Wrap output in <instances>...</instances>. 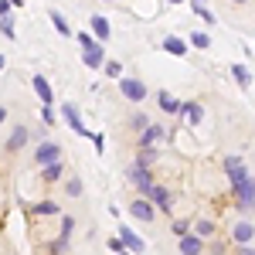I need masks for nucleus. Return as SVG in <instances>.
<instances>
[{
  "instance_id": "c03bdc74",
  "label": "nucleus",
  "mask_w": 255,
  "mask_h": 255,
  "mask_svg": "<svg viewBox=\"0 0 255 255\" xmlns=\"http://www.w3.org/2000/svg\"><path fill=\"white\" fill-rule=\"evenodd\" d=\"M167 3H184V0H167Z\"/></svg>"
},
{
  "instance_id": "2eb2a0df",
  "label": "nucleus",
  "mask_w": 255,
  "mask_h": 255,
  "mask_svg": "<svg viewBox=\"0 0 255 255\" xmlns=\"http://www.w3.org/2000/svg\"><path fill=\"white\" fill-rule=\"evenodd\" d=\"M119 235H123V242H126V249H129V252H143V249H146V242H143L129 225H119Z\"/></svg>"
},
{
  "instance_id": "6ab92c4d",
  "label": "nucleus",
  "mask_w": 255,
  "mask_h": 255,
  "mask_svg": "<svg viewBox=\"0 0 255 255\" xmlns=\"http://www.w3.org/2000/svg\"><path fill=\"white\" fill-rule=\"evenodd\" d=\"M92 34H96L99 41H109V38H113V27H109V20L102 17V14L92 17Z\"/></svg>"
},
{
  "instance_id": "f3484780",
  "label": "nucleus",
  "mask_w": 255,
  "mask_h": 255,
  "mask_svg": "<svg viewBox=\"0 0 255 255\" xmlns=\"http://www.w3.org/2000/svg\"><path fill=\"white\" fill-rule=\"evenodd\" d=\"M232 79H235L238 89H249V85H252V72H249L242 61H235V65H232Z\"/></svg>"
},
{
  "instance_id": "f03ea898",
  "label": "nucleus",
  "mask_w": 255,
  "mask_h": 255,
  "mask_svg": "<svg viewBox=\"0 0 255 255\" xmlns=\"http://www.w3.org/2000/svg\"><path fill=\"white\" fill-rule=\"evenodd\" d=\"M126 177H129V184L136 187L139 194H150L153 184H157V180H153V170H150L146 163H133V167H126Z\"/></svg>"
},
{
  "instance_id": "4468645a",
  "label": "nucleus",
  "mask_w": 255,
  "mask_h": 255,
  "mask_svg": "<svg viewBox=\"0 0 255 255\" xmlns=\"http://www.w3.org/2000/svg\"><path fill=\"white\" fill-rule=\"evenodd\" d=\"M232 238H235V245H252L255 225H249V221H238L235 228H232Z\"/></svg>"
},
{
  "instance_id": "f257e3e1",
  "label": "nucleus",
  "mask_w": 255,
  "mask_h": 255,
  "mask_svg": "<svg viewBox=\"0 0 255 255\" xmlns=\"http://www.w3.org/2000/svg\"><path fill=\"white\" fill-rule=\"evenodd\" d=\"M232 194H235V204L242 211H255V177L249 174L245 180L232 184Z\"/></svg>"
},
{
  "instance_id": "cd10ccee",
  "label": "nucleus",
  "mask_w": 255,
  "mask_h": 255,
  "mask_svg": "<svg viewBox=\"0 0 255 255\" xmlns=\"http://www.w3.org/2000/svg\"><path fill=\"white\" fill-rule=\"evenodd\" d=\"M194 14L204 20V24H215V14H211V10L204 7V0H194Z\"/></svg>"
},
{
  "instance_id": "f8f14e48",
  "label": "nucleus",
  "mask_w": 255,
  "mask_h": 255,
  "mask_svg": "<svg viewBox=\"0 0 255 255\" xmlns=\"http://www.w3.org/2000/svg\"><path fill=\"white\" fill-rule=\"evenodd\" d=\"M61 177H65V163H61V160H51V163L41 167V180H44V184H58Z\"/></svg>"
},
{
  "instance_id": "39448f33",
  "label": "nucleus",
  "mask_w": 255,
  "mask_h": 255,
  "mask_svg": "<svg viewBox=\"0 0 255 255\" xmlns=\"http://www.w3.org/2000/svg\"><path fill=\"white\" fill-rule=\"evenodd\" d=\"M31 160H34V167H44V163H51V160H61V143H55V139H41Z\"/></svg>"
},
{
  "instance_id": "4be33fe9",
  "label": "nucleus",
  "mask_w": 255,
  "mask_h": 255,
  "mask_svg": "<svg viewBox=\"0 0 255 255\" xmlns=\"http://www.w3.org/2000/svg\"><path fill=\"white\" fill-rule=\"evenodd\" d=\"M160 160V150L157 146H136V163H146V167H153Z\"/></svg>"
},
{
  "instance_id": "393cba45",
  "label": "nucleus",
  "mask_w": 255,
  "mask_h": 255,
  "mask_svg": "<svg viewBox=\"0 0 255 255\" xmlns=\"http://www.w3.org/2000/svg\"><path fill=\"white\" fill-rule=\"evenodd\" d=\"M191 44L201 48V51H208V48H211V34H208V31H194V34H191Z\"/></svg>"
},
{
  "instance_id": "72a5a7b5",
  "label": "nucleus",
  "mask_w": 255,
  "mask_h": 255,
  "mask_svg": "<svg viewBox=\"0 0 255 255\" xmlns=\"http://www.w3.org/2000/svg\"><path fill=\"white\" fill-rule=\"evenodd\" d=\"M44 249H48V252H68V238H55V242H48V245H44Z\"/></svg>"
},
{
  "instance_id": "412c9836",
  "label": "nucleus",
  "mask_w": 255,
  "mask_h": 255,
  "mask_svg": "<svg viewBox=\"0 0 255 255\" xmlns=\"http://www.w3.org/2000/svg\"><path fill=\"white\" fill-rule=\"evenodd\" d=\"M163 51H170L174 58H184V55H187V44L180 38H174V34H167V38H163Z\"/></svg>"
},
{
  "instance_id": "aec40b11",
  "label": "nucleus",
  "mask_w": 255,
  "mask_h": 255,
  "mask_svg": "<svg viewBox=\"0 0 255 255\" xmlns=\"http://www.w3.org/2000/svg\"><path fill=\"white\" fill-rule=\"evenodd\" d=\"M31 85H34V92H38L41 102H51V99H55V92H51V85H48V79H44V75H34V79H31Z\"/></svg>"
},
{
  "instance_id": "1a4fd4ad",
  "label": "nucleus",
  "mask_w": 255,
  "mask_h": 255,
  "mask_svg": "<svg viewBox=\"0 0 255 255\" xmlns=\"http://www.w3.org/2000/svg\"><path fill=\"white\" fill-rule=\"evenodd\" d=\"M150 201L157 204V211H163V215H170V208H174V194L167 191V187H160V184H153V191H150Z\"/></svg>"
},
{
  "instance_id": "473e14b6",
  "label": "nucleus",
  "mask_w": 255,
  "mask_h": 255,
  "mask_svg": "<svg viewBox=\"0 0 255 255\" xmlns=\"http://www.w3.org/2000/svg\"><path fill=\"white\" fill-rule=\"evenodd\" d=\"M72 232H75V218L61 215V238H72Z\"/></svg>"
},
{
  "instance_id": "ea45409f",
  "label": "nucleus",
  "mask_w": 255,
  "mask_h": 255,
  "mask_svg": "<svg viewBox=\"0 0 255 255\" xmlns=\"http://www.w3.org/2000/svg\"><path fill=\"white\" fill-rule=\"evenodd\" d=\"M228 3H232V7H249L252 0H228Z\"/></svg>"
},
{
  "instance_id": "37998d69",
  "label": "nucleus",
  "mask_w": 255,
  "mask_h": 255,
  "mask_svg": "<svg viewBox=\"0 0 255 255\" xmlns=\"http://www.w3.org/2000/svg\"><path fill=\"white\" fill-rule=\"evenodd\" d=\"M14 7H24V0H14Z\"/></svg>"
},
{
  "instance_id": "423d86ee",
  "label": "nucleus",
  "mask_w": 255,
  "mask_h": 255,
  "mask_svg": "<svg viewBox=\"0 0 255 255\" xmlns=\"http://www.w3.org/2000/svg\"><path fill=\"white\" fill-rule=\"evenodd\" d=\"M61 116H65V123H68V126H72V129H75L79 136H85V139H92V136H96L92 129H85V123H82V116H79V106L65 102V106H61Z\"/></svg>"
},
{
  "instance_id": "e433bc0d",
  "label": "nucleus",
  "mask_w": 255,
  "mask_h": 255,
  "mask_svg": "<svg viewBox=\"0 0 255 255\" xmlns=\"http://www.w3.org/2000/svg\"><path fill=\"white\" fill-rule=\"evenodd\" d=\"M92 146H96V153H106V136L96 133V136H92Z\"/></svg>"
},
{
  "instance_id": "0eeeda50",
  "label": "nucleus",
  "mask_w": 255,
  "mask_h": 255,
  "mask_svg": "<svg viewBox=\"0 0 255 255\" xmlns=\"http://www.w3.org/2000/svg\"><path fill=\"white\" fill-rule=\"evenodd\" d=\"M119 92L129 99V102H143L146 99V85L139 79H119Z\"/></svg>"
},
{
  "instance_id": "a211bd4d",
  "label": "nucleus",
  "mask_w": 255,
  "mask_h": 255,
  "mask_svg": "<svg viewBox=\"0 0 255 255\" xmlns=\"http://www.w3.org/2000/svg\"><path fill=\"white\" fill-rule=\"evenodd\" d=\"M157 102H160V109H163L167 116H180V109H184V102H177V99H174V96H167V92H160Z\"/></svg>"
},
{
  "instance_id": "58836bf2",
  "label": "nucleus",
  "mask_w": 255,
  "mask_h": 255,
  "mask_svg": "<svg viewBox=\"0 0 255 255\" xmlns=\"http://www.w3.org/2000/svg\"><path fill=\"white\" fill-rule=\"evenodd\" d=\"M10 7H14V0H0V17H7V14H10Z\"/></svg>"
},
{
  "instance_id": "2f4dec72",
  "label": "nucleus",
  "mask_w": 255,
  "mask_h": 255,
  "mask_svg": "<svg viewBox=\"0 0 255 255\" xmlns=\"http://www.w3.org/2000/svg\"><path fill=\"white\" fill-rule=\"evenodd\" d=\"M41 123H44V126H55V123H58L55 109H51V102H44V109H41Z\"/></svg>"
},
{
  "instance_id": "a18cd8bd",
  "label": "nucleus",
  "mask_w": 255,
  "mask_h": 255,
  "mask_svg": "<svg viewBox=\"0 0 255 255\" xmlns=\"http://www.w3.org/2000/svg\"><path fill=\"white\" fill-rule=\"evenodd\" d=\"M102 3H116V0H102Z\"/></svg>"
},
{
  "instance_id": "a878e982",
  "label": "nucleus",
  "mask_w": 255,
  "mask_h": 255,
  "mask_svg": "<svg viewBox=\"0 0 255 255\" xmlns=\"http://www.w3.org/2000/svg\"><path fill=\"white\" fill-rule=\"evenodd\" d=\"M146 126H150V116H146V113H133V116H129V129H146Z\"/></svg>"
},
{
  "instance_id": "7c9ffc66",
  "label": "nucleus",
  "mask_w": 255,
  "mask_h": 255,
  "mask_svg": "<svg viewBox=\"0 0 255 255\" xmlns=\"http://www.w3.org/2000/svg\"><path fill=\"white\" fill-rule=\"evenodd\" d=\"M102 72H106L109 79H123V65H119V61H109V58H106V65H102Z\"/></svg>"
},
{
  "instance_id": "20e7f679",
  "label": "nucleus",
  "mask_w": 255,
  "mask_h": 255,
  "mask_svg": "<svg viewBox=\"0 0 255 255\" xmlns=\"http://www.w3.org/2000/svg\"><path fill=\"white\" fill-rule=\"evenodd\" d=\"M160 143H170V129H167V126L150 123L146 129H139V143L136 146H160Z\"/></svg>"
},
{
  "instance_id": "a19ab883",
  "label": "nucleus",
  "mask_w": 255,
  "mask_h": 255,
  "mask_svg": "<svg viewBox=\"0 0 255 255\" xmlns=\"http://www.w3.org/2000/svg\"><path fill=\"white\" fill-rule=\"evenodd\" d=\"M7 116H10V113H7V106H0V123H7Z\"/></svg>"
},
{
  "instance_id": "c9c22d12",
  "label": "nucleus",
  "mask_w": 255,
  "mask_h": 255,
  "mask_svg": "<svg viewBox=\"0 0 255 255\" xmlns=\"http://www.w3.org/2000/svg\"><path fill=\"white\" fill-rule=\"evenodd\" d=\"M109 252H126V242H123V235H119V238H109Z\"/></svg>"
},
{
  "instance_id": "f704fd0d",
  "label": "nucleus",
  "mask_w": 255,
  "mask_h": 255,
  "mask_svg": "<svg viewBox=\"0 0 255 255\" xmlns=\"http://www.w3.org/2000/svg\"><path fill=\"white\" fill-rule=\"evenodd\" d=\"M75 38H79V44H82V51H85V48H96L99 41L92 38V34H85V31H82V34H75Z\"/></svg>"
},
{
  "instance_id": "c756f323",
  "label": "nucleus",
  "mask_w": 255,
  "mask_h": 255,
  "mask_svg": "<svg viewBox=\"0 0 255 255\" xmlns=\"http://www.w3.org/2000/svg\"><path fill=\"white\" fill-rule=\"evenodd\" d=\"M0 34H3V38H17V34H14V17H10V14H7V17H0Z\"/></svg>"
},
{
  "instance_id": "9b49d317",
  "label": "nucleus",
  "mask_w": 255,
  "mask_h": 255,
  "mask_svg": "<svg viewBox=\"0 0 255 255\" xmlns=\"http://www.w3.org/2000/svg\"><path fill=\"white\" fill-rule=\"evenodd\" d=\"M180 252H184V255L204 252V238L197 235V232H187V235H180Z\"/></svg>"
},
{
  "instance_id": "b1692460",
  "label": "nucleus",
  "mask_w": 255,
  "mask_h": 255,
  "mask_svg": "<svg viewBox=\"0 0 255 255\" xmlns=\"http://www.w3.org/2000/svg\"><path fill=\"white\" fill-rule=\"evenodd\" d=\"M24 211H27V215H58V204H55V201H38L34 208L27 204Z\"/></svg>"
},
{
  "instance_id": "5701e85b",
  "label": "nucleus",
  "mask_w": 255,
  "mask_h": 255,
  "mask_svg": "<svg viewBox=\"0 0 255 255\" xmlns=\"http://www.w3.org/2000/svg\"><path fill=\"white\" fill-rule=\"evenodd\" d=\"M48 17H51V24H55V31H58L61 38H75V31H72V27H68V20L61 17L58 10H48Z\"/></svg>"
},
{
  "instance_id": "6e6552de",
  "label": "nucleus",
  "mask_w": 255,
  "mask_h": 255,
  "mask_svg": "<svg viewBox=\"0 0 255 255\" xmlns=\"http://www.w3.org/2000/svg\"><path fill=\"white\" fill-rule=\"evenodd\" d=\"M221 167H225V174H228L232 184H238V180L249 177V167H245V160H242V157H225V160H221Z\"/></svg>"
},
{
  "instance_id": "c85d7f7f",
  "label": "nucleus",
  "mask_w": 255,
  "mask_h": 255,
  "mask_svg": "<svg viewBox=\"0 0 255 255\" xmlns=\"http://www.w3.org/2000/svg\"><path fill=\"white\" fill-rule=\"evenodd\" d=\"M65 194L68 197H82V180L79 177H68V180H65Z\"/></svg>"
},
{
  "instance_id": "79ce46f5",
  "label": "nucleus",
  "mask_w": 255,
  "mask_h": 255,
  "mask_svg": "<svg viewBox=\"0 0 255 255\" xmlns=\"http://www.w3.org/2000/svg\"><path fill=\"white\" fill-rule=\"evenodd\" d=\"M3 65H7V58H3V55H0V72H3Z\"/></svg>"
},
{
  "instance_id": "bb28decb",
  "label": "nucleus",
  "mask_w": 255,
  "mask_h": 255,
  "mask_svg": "<svg viewBox=\"0 0 255 255\" xmlns=\"http://www.w3.org/2000/svg\"><path fill=\"white\" fill-rule=\"evenodd\" d=\"M194 232H197L201 238H211L218 228H215V221H208V218H204V221H197V225H194Z\"/></svg>"
},
{
  "instance_id": "9d476101",
  "label": "nucleus",
  "mask_w": 255,
  "mask_h": 255,
  "mask_svg": "<svg viewBox=\"0 0 255 255\" xmlns=\"http://www.w3.org/2000/svg\"><path fill=\"white\" fill-rule=\"evenodd\" d=\"M27 139H31V129L27 126H14L10 129V136H7V153H17L27 146Z\"/></svg>"
},
{
  "instance_id": "ddd939ff",
  "label": "nucleus",
  "mask_w": 255,
  "mask_h": 255,
  "mask_svg": "<svg viewBox=\"0 0 255 255\" xmlns=\"http://www.w3.org/2000/svg\"><path fill=\"white\" fill-rule=\"evenodd\" d=\"M82 61H85V68H102V65H106V48H102V44L85 48V51H82Z\"/></svg>"
},
{
  "instance_id": "dca6fc26",
  "label": "nucleus",
  "mask_w": 255,
  "mask_h": 255,
  "mask_svg": "<svg viewBox=\"0 0 255 255\" xmlns=\"http://www.w3.org/2000/svg\"><path fill=\"white\" fill-rule=\"evenodd\" d=\"M180 116H184V123H187V126H197V123H201V116H204V106H201V102H184Z\"/></svg>"
},
{
  "instance_id": "7ed1b4c3",
  "label": "nucleus",
  "mask_w": 255,
  "mask_h": 255,
  "mask_svg": "<svg viewBox=\"0 0 255 255\" xmlns=\"http://www.w3.org/2000/svg\"><path fill=\"white\" fill-rule=\"evenodd\" d=\"M129 215L136 218V221H143V225H153V221H157V204H153L146 194H139L136 201L129 204Z\"/></svg>"
},
{
  "instance_id": "4c0bfd02",
  "label": "nucleus",
  "mask_w": 255,
  "mask_h": 255,
  "mask_svg": "<svg viewBox=\"0 0 255 255\" xmlns=\"http://www.w3.org/2000/svg\"><path fill=\"white\" fill-rule=\"evenodd\" d=\"M187 232H191V221H177V225H174V235H177V238L187 235Z\"/></svg>"
}]
</instances>
